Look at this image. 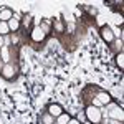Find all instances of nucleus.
<instances>
[{
	"instance_id": "f257e3e1",
	"label": "nucleus",
	"mask_w": 124,
	"mask_h": 124,
	"mask_svg": "<svg viewBox=\"0 0 124 124\" xmlns=\"http://www.w3.org/2000/svg\"><path fill=\"white\" fill-rule=\"evenodd\" d=\"M86 117H88V121H91L93 124H98L101 119H103V113L99 111V108L89 106V108L86 109Z\"/></svg>"
},
{
	"instance_id": "f03ea898",
	"label": "nucleus",
	"mask_w": 124,
	"mask_h": 124,
	"mask_svg": "<svg viewBox=\"0 0 124 124\" xmlns=\"http://www.w3.org/2000/svg\"><path fill=\"white\" fill-rule=\"evenodd\" d=\"M108 116H109L111 119H114V121H123V119H124V113H123V109H121V108H117V106H113V108L109 109Z\"/></svg>"
},
{
	"instance_id": "7ed1b4c3",
	"label": "nucleus",
	"mask_w": 124,
	"mask_h": 124,
	"mask_svg": "<svg viewBox=\"0 0 124 124\" xmlns=\"http://www.w3.org/2000/svg\"><path fill=\"white\" fill-rule=\"evenodd\" d=\"M31 38H33V41H41V40L45 38V31H43V28H40V27L33 28L31 30Z\"/></svg>"
},
{
	"instance_id": "20e7f679",
	"label": "nucleus",
	"mask_w": 124,
	"mask_h": 124,
	"mask_svg": "<svg viewBox=\"0 0 124 124\" xmlns=\"http://www.w3.org/2000/svg\"><path fill=\"white\" fill-rule=\"evenodd\" d=\"M48 114L51 117H58L60 114H63V109H61V106H58V104H51L48 108Z\"/></svg>"
},
{
	"instance_id": "39448f33",
	"label": "nucleus",
	"mask_w": 124,
	"mask_h": 124,
	"mask_svg": "<svg viewBox=\"0 0 124 124\" xmlns=\"http://www.w3.org/2000/svg\"><path fill=\"white\" fill-rule=\"evenodd\" d=\"M2 75L7 78V79H12L13 75H15V68L12 66V65H5V66L2 68Z\"/></svg>"
},
{
	"instance_id": "423d86ee",
	"label": "nucleus",
	"mask_w": 124,
	"mask_h": 124,
	"mask_svg": "<svg viewBox=\"0 0 124 124\" xmlns=\"http://www.w3.org/2000/svg\"><path fill=\"white\" fill-rule=\"evenodd\" d=\"M12 17H13V13H12V10H10V8L0 10V22H8Z\"/></svg>"
},
{
	"instance_id": "0eeeda50",
	"label": "nucleus",
	"mask_w": 124,
	"mask_h": 124,
	"mask_svg": "<svg viewBox=\"0 0 124 124\" xmlns=\"http://www.w3.org/2000/svg\"><path fill=\"white\" fill-rule=\"evenodd\" d=\"M101 35H103V38H104L106 41H113V40H114V35H113V31L108 28V27H103V30H101Z\"/></svg>"
},
{
	"instance_id": "6e6552de",
	"label": "nucleus",
	"mask_w": 124,
	"mask_h": 124,
	"mask_svg": "<svg viewBox=\"0 0 124 124\" xmlns=\"http://www.w3.org/2000/svg\"><path fill=\"white\" fill-rule=\"evenodd\" d=\"M7 23H8L10 31H17V30H18V27H20V22H18L17 18H13V17H12V18H10Z\"/></svg>"
},
{
	"instance_id": "1a4fd4ad",
	"label": "nucleus",
	"mask_w": 124,
	"mask_h": 124,
	"mask_svg": "<svg viewBox=\"0 0 124 124\" xmlns=\"http://www.w3.org/2000/svg\"><path fill=\"white\" fill-rule=\"evenodd\" d=\"M98 99L101 101V104H108V103L111 101V98H109L108 93H99V94H98Z\"/></svg>"
},
{
	"instance_id": "9d476101",
	"label": "nucleus",
	"mask_w": 124,
	"mask_h": 124,
	"mask_svg": "<svg viewBox=\"0 0 124 124\" xmlns=\"http://www.w3.org/2000/svg\"><path fill=\"white\" fill-rule=\"evenodd\" d=\"M56 119H58V124H68L71 117H70V114H65V113H63V114H60V116H58Z\"/></svg>"
},
{
	"instance_id": "9b49d317",
	"label": "nucleus",
	"mask_w": 124,
	"mask_h": 124,
	"mask_svg": "<svg viewBox=\"0 0 124 124\" xmlns=\"http://www.w3.org/2000/svg\"><path fill=\"white\" fill-rule=\"evenodd\" d=\"M8 31H10L8 23L7 22H0V35H8Z\"/></svg>"
},
{
	"instance_id": "f8f14e48",
	"label": "nucleus",
	"mask_w": 124,
	"mask_h": 124,
	"mask_svg": "<svg viewBox=\"0 0 124 124\" xmlns=\"http://www.w3.org/2000/svg\"><path fill=\"white\" fill-rule=\"evenodd\" d=\"M116 61H117V65H119V68H123V66H124V55H123V53H119V55H117V58H116Z\"/></svg>"
},
{
	"instance_id": "ddd939ff",
	"label": "nucleus",
	"mask_w": 124,
	"mask_h": 124,
	"mask_svg": "<svg viewBox=\"0 0 124 124\" xmlns=\"http://www.w3.org/2000/svg\"><path fill=\"white\" fill-rule=\"evenodd\" d=\"M2 56H3V61H8V60H10V58H8V50H7L5 46L2 48Z\"/></svg>"
},
{
	"instance_id": "4468645a",
	"label": "nucleus",
	"mask_w": 124,
	"mask_h": 124,
	"mask_svg": "<svg viewBox=\"0 0 124 124\" xmlns=\"http://www.w3.org/2000/svg\"><path fill=\"white\" fill-rule=\"evenodd\" d=\"M43 123L45 124H53V117H51L50 114H46L45 117H43Z\"/></svg>"
},
{
	"instance_id": "2eb2a0df",
	"label": "nucleus",
	"mask_w": 124,
	"mask_h": 124,
	"mask_svg": "<svg viewBox=\"0 0 124 124\" xmlns=\"http://www.w3.org/2000/svg\"><path fill=\"white\" fill-rule=\"evenodd\" d=\"M93 106H94V108H99V106H101V101H99L98 98H94V99H93Z\"/></svg>"
},
{
	"instance_id": "dca6fc26",
	"label": "nucleus",
	"mask_w": 124,
	"mask_h": 124,
	"mask_svg": "<svg viewBox=\"0 0 124 124\" xmlns=\"http://www.w3.org/2000/svg\"><path fill=\"white\" fill-rule=\"evenodd\" d=\"M68 124H81V123H79V119H70Z\"/></svg>"
},
{
	"instance_id": "f3484780",
	"label": "nucleus",
	"mask_w": 124,
	"mask_h": 124,
	"mask_svg": "<svg viewBox=\"0 0 124 124\" xmlns=\"http://www.w3.org/2000/svg\"><path fill=\"white\" fill-rule=\"evenodd\" d=\"M0 48H3V38H2V35H0Z\"/></svg>"
}]
</instances>
